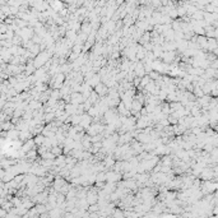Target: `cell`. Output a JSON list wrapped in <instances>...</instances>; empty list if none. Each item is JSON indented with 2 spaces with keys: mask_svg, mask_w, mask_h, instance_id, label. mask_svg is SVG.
Returning <instances> with one entry per match:
<instances>
[{
  "mask_svg": "<svg viewBox=\"0 0 218 218\" xmlns=\"http://www.w3.org/2000/svg\"><path fill=\"white\" fill-rule=\"evenodd\" d=\"M84 97H83V94L79 93V92H72L70 93V103L72 105H82V103H84Z\"/></svg>",
  "mask_w": 218,
  "mask_h": 218,
  "instance_id": "obj_1",
  "label": "cell"
},
{
  "mask_svg": "<svg viewBox=\"0 0 218 218\" xmlns=\"http://www.w3.org/2000/svg\"><path fill=\"white\" fill-rule=\"evenodd\" d=\"M93 91L98 94L100 98H101V97H106V96H107V93H108V88H107V87H106V86L102 83V82H101L100 84H97L96 87H94V88H93Z\"/></svg>",
  "mask_w": 218,
  "mask_h": 218,
  "instance_id": "obj_2",
  "label": "cell"
},
{
  "mask_svg": "<svg viewBox=\"0 0 218 218\" xmlns=\"http://www.w3.org/2000/svg\"><path fill=\"white\" fill-rule=\"evenodd\" d=\"M92 117L91 116H88L87 114H83V115H82V119H80V122H79V125L82 126V128H83L84 130L87 129V128H89L91 126V124H92Z\"/></svg>",
  "mask_w": 218,
  "mask_h": 218,
  "instance_id": "obj_3",
  "label": "cell"
},
{
  "mask_svg": "<svg viewBox=\"0 0 218 218\" xmlns=\"http://www.w3.org/2000/svg\"><path fill=\"white\" fill-rule=\"evenodd\" d=\"M134 75H135V77H138V78H143V77L145 75L144 65H143L140 61H138L137 65H135V68H134Z\"/></svg>",
  "mask_w": 218,
  "mask_h": 218,
  "instance_id": "obj_4",
  "label": "cell"
},
{
  "mask_svg": "<svg viewBox=\"0 0 218 218\" xmlns=\"http://www.w3.org/2000/svg\"><path fill=\"white\" fill-rule=\"evenodd\" d=\"M94 182H106V172H97L94 175Z\"/></svg>",
  "mask_w": 218,
  "mask_h": 218,
  "instance_id": "obj_5",
  "label": "cell"
},
{
  "mask_svg": "<svg viewBox=\"0 0 218 218\" xmlns=\"http://www.w3.org/2000/svg\"><path fill=\"white\" fill-rule=\"evenodd\" d=\"M0 126H2V130H3V131H9V130H13V129H14V125H13L10 121H4V122H2V124H0Z\"/></svg>",
  "mask_w": 218,
  "mask_h": 218,
  "instance_id": "obj_6",
  "label": "cell"
},
{
  "mask_svg": "<svg viewBox=\"0 0 218 218\" xmlns=\"http://www.w3.org/2000/svg\"><path fill=\"white\" fill-rule=\"evenodd\" d=\"M44 140H45V137H44L42 134H38V135H36V137H33V142H35V145L36 147L42 145L44 144Z\"/></svg>",
  "mask_w": 218,
  "mask_h": 218,
  "instance_id": "obj_7",
  "label": "cell"
},
{
  "mask_svg": "<svg viewBox=\"0 0 218 218\" xmlns=\"http://www.w3.org/2000/svg\"><path fill=\"white\" fill-rule=\"evenodd\" d=\"M194 96H195V98L198 100V98H201L203 96H204V93H203V91H201V88L200 87H198V86H195L194 88H193V92H192Z\"/></svg>",
  "mask_w": 218,
  "mask_h": 218,
  "instance_id": "obj_8",
  "label": "cell"
},
{
  "mask_svg": "<svg viewBox=\"0 0 218 218\" xmlns=\"http://www.w3.org/2000/svg\"><path fill=\"white\" fill-rule=\"evenodd\" d=\"M50 152L55 156V158L56 157H59V156H61L63 154V148H60L59 145H56V147H52L51 149H50Z\"/></svg>",
  "mask_w": 218,
  "mask_h": 218,
  "instance_id": "obj_9",
  "label": "cell"
},
{
  "mask_svg": "<svg viewBox=\"0 0 218 218\" xmlns=\"http://www.w3.org/2000/svg\"><path fill=\"white\" fill-rule=\"evenodd\" d=\"M112 218H125L124 217V211L120 208H115L112 211Z\"/></svg>",
  "mask_w": 218,
  "mask_h": 218,
  "instance_id": "obj_10",
  "label": "cell"
},
{
  "mask_svg": "<svg viewBox=\"0 0 218 218\" xmlns=\"http://www.w3.org/2000/svg\"><path fill=\"white\" fill-rule=\"evenodd\" d=\"M65 201H66L65 195H64V194L58 193V195H56V206H61V204H63V203H65Z\"/></svg>",
  "mask_w": 218,
  "mask_h": 218,
  "instance_id": "obj_11",
  "label": "cell"
},
{
  "mask_svg": "<svg viewBox=\"0 0 218 218\" xmlns=\"http://www.w3.org/2000/svg\"><path fill=\"white\" fill-rule=\"evenodd\" d=\"M41 159H51V161H54V159H55V156H54L50 151H47L46 153H44L42 156H41Z\"/></svg>",
  "mask_w": 218,
  "mask_h": 218,
  "instance_id": "obj_12",
  "label": "cell"
}]
</instances>
